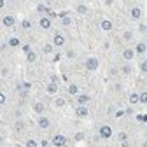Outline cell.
I'll return each instance as SVG.
<instances>
[{"mask_svg":"<svg viewBox=\"0 0 147 147\" xmlns=\"http://www.w3.org/2000/svg\"><path fill=\"white\" fill-rule=\"evenodd\" d=\"M84 67H86V70H89V72H95V70H98L100 61H98V58H96V56H89V58H86Z\"/></svg>","mask_w":147,"mask_h":147,"instance_id":"obj_1","label":"cell"},{"mask_svg":"<svg viewBox=\"0 0 147 147\" xmlns=\"http://www.w3.org/2000/svg\"><path fill=\"white\" fill-rule=\"evenodd\" d=\"M98 135H100V138L109 140L110 137L114 135V131H112V128H110L109 124H102V126H100V130H98Z\"/></svg>","mask_w":147,"mask_h":147,"instance_id":"obj_2","label":"cell"},{"mask_svg":"<svg viewBox=\"0 0 147 147\" xmlns=\"http://www.w3.org/2000/svg\"><path fill=\"white\" fill-rule=\"evenodd\" d=\"M51 144H53L54 147H63V145L67 144V137L61 135V133H58V135H54V137L51 138Z\"/></svg>","mask_w":147,"mask_h":147,"instance_id":"obj_3","label":"cell"},{"mask_svg":"<svg viewBox=\"0 0 147 147\" xmlns=\"http://www.w3.org/2000/svg\"><path fill=\"white\" fill-rule=\"evenodd\" d=\"M53 46L54 47H63L65 46V35L63 33H54V37H53Z\"/></svg>","mask_w":147,"mask_h":147,"instance_id":"obj_4","label":"cell"},{"mask_svg":"<svg viewBox=\"0 0 147 147\" xmlns=\"http://www.w3.org/2000/svg\"><path fill=\"white\" fill-rule=\"evenodd\" d=\"M37 126H39L40 130H47V128L51 126V119L46 117V116H39V119H37Z\"/></svg>","mask_w":147,"mask_h":147,"instance_id":"obj_5","label":"cell"},{"mask_svg":"<svg viewBox=\"0 0 147 147\" xmlns=\"http://www.w3.org/2000/svg\"><path fill=\"white\" fill-rule=\"evenodd\" d=\"M2 25H4L5 28H11V26H14V25H16V18H14L12 14H5V16L2 18Z\"/></svg>","mask_w":147,"mask_h":147,"instance_id":"obj_6","label":"cell"},{"mask_svg":"<svg viewBox=\"0 0 147 147\" xmlns=\"http://www.w3.org/2000/svg\"><path fill=\"white\" fill-rule=\"evenodd\" d=\"M39 26L42 30H49L53 26V20H51V18H47V16H42L40 20H39Z\"/></svg>","mask_w":147,"mask_h":147,"instance_id":"obj_7","label":"cell"},{"mask_svg":"<svg viewBox=\"0 0 147 147\" xmlns=\"http://www.w3.org/2000/svg\"><path fill=\"white\" fill-rule=\"evenodd\" d=\"M130 18H131V20H135V21H138L140 20V18H142V9L140 7H131L130 9Z\"/></svg>","mask_w":147,"mask_h":147,"instance_id":"obj_8","label":"cell"},{"mask_svg":"<svg viewBox=\"0 0 147 147\" xmlns=\"http://www.w3.org/2000/svg\"><path fill=\"white\" fill-rule=\"evenodd\" d=\"M135 56H137V54H135V49H124V51H123V60H124V61H131Z\"/></svg>","mask_w":147,"mask_h":147,"instance_id":"obj_9","label":"cell"},{"mask_svg":"<svg viewBox=\"0 0 147 147\" xmlns=\"http://www.w3.org/2000/svg\"><path fill=\"white\" fill-rule=\"evenodd\" d=\"M76 114H77L79 117H88L89 110H88V107H86V105H77V109H76Z\"/></svg>","mask_w":147,"mask_h":147,"instance_id":"obj_10","label":"cell"},{"mask_svg":"<svg viewBox=\"0 0 147 147\" xmlns=\"http://www.w3.org/2000/svg\"><path fill=\"white\" fill-rule=\"evenodd\" d=\"M100 28L103 30V32H110L114 28V23L110 21V20H102V23H100Z\"/></svg>","mask_w":147,"mask_h":147,"instance_id":"obj_11","label":"cell"},{"mask_svg":"<svg viewBox=\"0 0 147 147\" xmlns=\"http://www.w3.org/2000/svg\"><path fill=\"white\" fill-rule=\"evenodd\" d=\"M67 91H68V95H70V96H77V95L81 93V91H79V86H77V84H74V82H72V84H68Z\"/></svg>","mask_w":147,"mask_h":147,"instance_id":"obj_12","label":"cell"},{"mask_svg":"<svg viewBox=\"0 0 147 147\" xmlns=\"http://www.w3.org/2000/svg\"><path fill=\"white\" fill-rule=\"evenodd\" d=\"M44 110H46V107H44L42 102H35V103H33V112H35V114L42 116V114H44Z\"/></svg>","mask_w":147,"mask_h":147,"instance_id":"obj_13","label":"cell"},{"mask_svg":"<svg viewBox=\"0 0 147 147\" xmlns=\"http://www.w3.org/2000/svg\"><path fill=\"white\" fill-rule=\"evenodd\" d=\"M76 98H77V105H86V103L91 100V98H89V95H86V93H79Z\"/></svg>","mask_w":147,"mask_h":147,"instance_id":"obj_14","label":"cell"},{"mask_svg":"<svg viewBox=\"0 0 147 147\" xmlns=\"http://www.w3.org/2000/svg\"><path fill=\"white\" fill-rule=\"evenodd\" d=\"M46 91H47L49 95H56V93H58V84H56V82H49V84L46 86Z\"/></svg>","mask_w":147,"mask_h":147,"instance_id":"obj_15","label":"cell"},{"mask_svg":"<svg viewBox=\"0 0 147 147\" xmlns=\"http://www.w3.org/2000/svg\"><path fill=\"white\" fill-rule=\"evenodd\" d=\"M147 51V46H145V42H138L137 46H135V54H144Z\"/></svg>","mask_w":147,"mask_h":147,"instance_id":"obj_16","label":"cell"},{"mask_svg":"<svg viewBox=\"0 0 147 147\" xmlns=\"http://www.w3.org/2000/svg\"><path fill=\"white\" fill-rule=\"evenodd\" d=\"M128 102H130V105H137V103H140L138 93H130V96H128Z\"/></svg>","mask_w":147,"mask_h":147,"instance_id":"obj_17","label":"cell"},{"mask_svg":"<svg viewBox=\"0 0 147 147\" xmlns=\"http://www.w3.org/2000/svg\"><path fill=\"white\" fill-rule=\"evenodd\" d=\"M7 44H9L11 47H20V46H21V40L18 39V37H11V39L7 40Z\"/></svg>","mask_w":147,"mask_h":147,"instance_id":"obj_18","label":"cell"},{"mask_svg":"<svg viewBox=\"0 0 147 147\" xmlns=\"http://www.w3.org/2000/svg\"><path fill=\"white\" fill-rule=\"evenodd\" d=\"M26 61H28V63H35V61H37V53H35V51L26 53Z\"/></svg>","mask_w":147,"mask_h":147,"instance_id":"obj_19","label":"cell"},{"mask_svg":"<svg viewBox=\"0 0 147 147\" xmlns=\"http://www.w3.org/2000/svg\"><path fill=\"white\" fill-rule=\"evenodd\" d=\"M131 39H133V33H131L130 30H126V32H123V40H124V42H130Z\"/></svg>","mask_w":147,"mask_h":147,"instance_id":"obj_20","label":"cell"},{"mask_svg":"<svg viewBox=\"0 0 147 147\" xmlns=\"http://www.w3.org/2000/svg\"><path fill=\"white\" fill-rule=\"evenodd\" d=\"M42 51H44V54H51V53L54 51V46H53V44H44Z\"/></svg>","mask_w":147,"mask_h":147,"instance_id":"obj_21","label":"cell"},{"mask_svg":"<svg viewBox=\"0 0 147 147\" xmlns=\"http://www.w3.org/2000/svg\"><path fill=\"white\" fill-rule=\"evenodd\" d=\"M25 147H39V144H37L35 138H28V140L25 142Z\"/></svg>","mask_w":147,"mask_h":147,"instance_id":"obj_22","label":"cell"},{"mask_svg":"<svg viewBox=\"0 0 147 147\" xmlns=\"http://www.w3.org/2000/svg\"><path fill=\"white\" fill-rule=\"evenodd\" d=\"M54 107H58V109L65 107V98H56L54 100Z\"/></svg>","mask_w":147,"mask_h":147,"instance_id":"obj_23","label":"cell"},{"mask_svg":"<svg viewBox=\"0 0 147 147\" xmlns=\"http://www.w3.org/2000/svg\"><path fill=\"white\" fill-rule=\"evenodd\" d=\"M21 26H23V30H30L32 28V21L30 20H23L21 21Z\"/></svg>","mask_w":147,"mask_h":147,"instance_id":"obj_24","label":"cell"},{"mask_svg":"<svg viewBox=\"0 0 147 147\" xmlns=\"http://www.w3.org/2000/svg\"><path fill=\"white\" fill-rule=\"evenodd\" d=\"M138 98H140V103H147V91L138 93Z\"/></svg>","mask_w":147,"mask_h":147,"instance_id":"obj_25","label":"cell"},{"mask_svg":"<svg viewBox=\"0 0 147 147\" xmlns=\"http://www.w3.org/2000/svg\"><path fill=\"white\" fill-rule=\"evenodd\" d=\"M76 11H77V12H79V14H86V12H88V7H86V5H82V4H81V5H77V9H76Z\"/></svg>","mask_w":147,"mask_h":147,"instance_id":"obj_26","label":"cell"},{"mask_svg":"<svg viewBox=\"0 0 147 147\" xmlns=\"http://www.w3.org/2000/svg\"><path fill=\"white\" fill-rule=\"evenodd\" d=\"M46 16H47V18H51V20H54V18H56L58 14H56V12H54V11H51V9L47 7V11H46Z\"/></svg>","mask_w":147,"mask_h":147,"instance_id":"obj_27","label":"cell"},{"mask_svg":"<svg viewBox=\"0 0 147 147\" xmlns=\"http://www.w3.org/2000/svg\"><path fill=\"white\" fill-rule=\"evenodd\" d=\"M117 138H119L121 142H126V140H128V133H124V131H121V133L117 135Z\"/></svg>","mask_w":147,"mask_h":147,"instance_id":"obj_28","label":"cell"},{"mask_svg":"<svg viewBox=\"0 0 147 147\" xmlns=\"http://www.w3.org/2000/svg\"><path fill=\"white\" fill-rule=\"evenodd\" d=\"M140 72H144V74H147V60H144V61L140 63Z\"/></svg>","mask_w":147,"mask_h":147,"instance_id":"obj_29","label":"cell"},{"mask_svg":"<svg viewBox=\"0 0 147 147\" xmlns=\"http://www.w3.org/2000/svg\"><path fill=\"white\" fill-rule=\"evenodd\" d=\"M37 11H39V12H42V14H46V11H47V7H46L44 4H39V5H37Z\"/></svg>","mask_w":147,"mask_h":147,"instance_id":"obj_30","label":"cell"},{"mask_svg":"<svg viewBox=\"0 0 147 147\" xmlns=\"http://www.w3.org/2000/svg\"><path fill=\"white\" fill-rule=\"evenodd\" d=\"M21 49H23V53H25V54L32 51V47H30V44H23V46H21Z\"/></svg>","mask_w":147,"mask_h":147,"instance_id":"obj_31","label":"cell"},{"mask_svg":"<svg viewBox=\"0 0 147 147\" xmlns=\"http://www.w3.org/2000/svg\"><path fill=\"white\" fill-rule=\"evenodd\" d=\"M7 102V96H5V93H0V105H4Z\"/></svg>","mask_w":147,"mask_h":147,"instance_id":"obj_32","label":"cell"},{"mask_svg":"<svg viewBox=\"0 0 147 147\" xmlns=\"http://www.w3.org/2000/svg\"><path fill=\"white\" fill-rule=\"evenodd\" d=\"M74 138L79 142V140H82V138H84V133H81V131H79V133H76V137H74Z\"/></svg>","mask_w":147,"mask_h":147,"instance_id":"obj_33","label":"cell"},{"mask_svg":"<svg viewBox=\"0 0 147 147\" xmlns=\"http://www.w3.org/2000/svg\"><path fill=\"white\" fill-rule=\"evenodd\" d=\"M123 72H124V74H130V72H131V67H130V65H124V67H123Z\"/></svg>","mask_w":147,"mask_h":147,"instance_id":"obj_34","label":"cell"},{"mask_svg":"<svg viewBox=\"0 0 147 147\" xmlns=\"http://www.w3.org/2000/svg\"><path fill=\"white\" fill-rule=\"evenodd\" d=\"M126 112H124V110H117V112H116V117H123Z\"/></svg>","mask_w":147,"mask_h":147,"instance_id":"obj_35","label":"cell"},{"mask_svg":"<svg viewBox=\"0 0 147 147\" xmlns=\"http://www.w3.org/2000/svg\"><path fill=\"white\" fill-rule=\"evenodd\" d=\"M23 88H25V89H26V91H28V89H30V88H32V84H30V82H23Z\"/></svg>","mask_w":147,"mask_h":147,"instance_id":"obj_36","label":"cell"},{"mask_svg":"<svg viewBox=\"0 0 147 147\" xmlns=\"http://www.w3.org/2000/svg\"><path fill=\"white\" fill-rule=\"evenodd\" d=\"M67 56H68V58H74V56H76V53H74V51H68Z\"/></svg>","mask_w":147,"mask_h":147,"instance_id":"obj_37","label":"cell"},{"mask_svg":"<svg viewBox=\"0 0 147 147\" xmlns=\"http://www.w3.org/2000/svg\"><path fill=\"white\" fill-rule=\"evenodd\" d=\"M16 128H18V130H21V128H23V123L18 121V123H16Z\"/></svg>","mask_w":147,"mask_h":147,"instance_id":"obj_38","label":"cell"},{"mask_svg":"<svg viewBox=\"0 0 147 147\" xmlns=\"http://www.w3.org/2000/svg\"><path fill=\"white\" fill-rule=\"evenodd\" d=\"M5 7V0H0V11H2Z\"/></svg>","mask_w":147,"mask_h":147,"instance_id":"obj_39","label":"cell"},{"mask_svg":"<svg viewBox=\"0 0 147 147\" xmlns=\"http://www.w3.org/2000/svg\"><path fill=\"white\" fill-rule=\"evenodd\" d=\"M7 74H9V70H7V68H2V76H4V77L7 76Z\"/></svg>","mask_w":147,"mask_h":147,"instance_id":"obj_40","label":"cell"},{"mask_svg":"<svg viewBox=\"0 0 147 147\" xmlns=\"http://www.w3.org/2000/svg\"><path fill=\"white\" fill-rule=\"evenodd\" d=\"M2 140H4V138H2V137H0V142H2Z\"/></svg>","mask_w":147,"mask_h":147,"instance_id":"obj_41","label":"cell"},{"mask_svg":"<svg viewBox=\"0 0 147 147\" xmlns=\"http://www.w3.org/2000/svg\"><path fill=\"white\" fill-rule=\"evenodd\" d=\"M145 33H147V26H145Z\"/></svg>","mask_w":147,"mask_h":147,"instance_id":"obj_42","label":"cell"}]
</instances>
